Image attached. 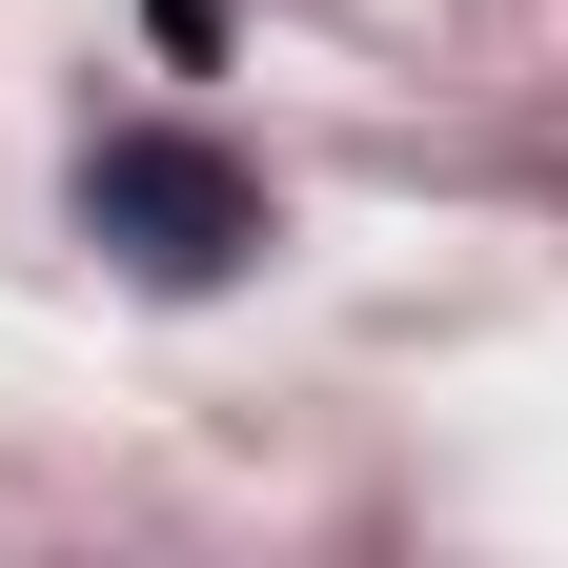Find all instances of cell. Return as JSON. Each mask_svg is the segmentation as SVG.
I'll use <instances>...</instances> for the list:
<instances>
[{"label": "cell", "mask_w": 568, "mask_h": 568, "mask_svg": "<svg viewBox=\"0 0 568 568\" xmlns=\"http://www.w3.org/2000/svg\"><path fill=\"white\" fill-rule=\"evenodd\" d=\"M82 203H102V224H122L142 264H163V284L244 264V183L203 163V142H102V163H82Z\"/></svg>", "instance_id": "6da1fadb"}]
</instances>
